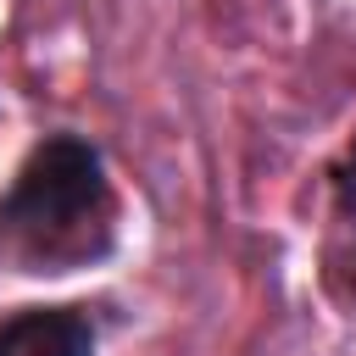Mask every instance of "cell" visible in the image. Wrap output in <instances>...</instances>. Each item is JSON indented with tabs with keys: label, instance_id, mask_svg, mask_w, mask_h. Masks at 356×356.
<instances>
[{
	"label": "cell",
	"instance_id": "6da1fadb",
	"mask_svg": "<svg viewBox=\"0 0 356 356\" xmlns=\"http://www.w3.org/2000/svg\"><path fill=\"white\" fill-rule=\"evenodd\" d=\"M0 245L22 273H78L117 245V189L83 134H44L0 195Z\"/></svg>",
	"mask_w": 356,
	"mask_h": 356
},
{
	"label": "cell",
	"instance_id": "7a4b0ae2",
	"mask_svg": "<svg viewBox=\"0 0 356 356\" xmlns=\"http://www.w3.org/2000/svg\"><path fill=\"white\" fill-rule=\"evenodd\" d=\"M0 356H95L83 306H22L0 317Z\"/></svg>",
	"mask_w": 356,
	"mask_h": 356
}]
</instances>
